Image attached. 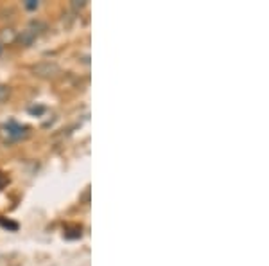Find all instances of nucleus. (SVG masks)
<instances>
[{"mask_svg": "<svg viewBox=\"0 0 269 266\" xmlns=\"http://www.w3.org/2000/svg\"><path fill=\"white\" fill-rule=\"evenodd\" d=\"M8 97V86H0V101H4Z\"/></svg>", "mask_w": 269, "mask_h": 266, "instance_id": "nucleus-2", "label": "nucleus"}, {"mask_svg": "<svg viewBox=\"0 0 269 266\" xmlns=\"http://www.w3.org/2000/svg\"><path fill=\"white\" fill-rule=\"evenodd\" d=\"M26 6H27V9H36V8H38V2H35V0H29Z\"/></svg>", "mask_w": 269, "mask_h": 266, "instance_id": "nucleus-4", "label": "nucleus"}, {"mask_svg": "<svg viewBox=\"0 0 269 266\" xmlns=\"http://www.w3.org/2000/svg\"><path fill=\"white\" fill-rule=\"evenodd\" d=\"M6 129H8V135L13 139V141H18V139L26 137L27 135V126L18 124V122H15V120H11V122L6 126Z\"/></svg>", "mask_w": 269, "mask_h": 266, "instance_id": "nucleus-1", "label": "nucleus"}, {"mask_svg": "<svg viewBox=\"0 0 269 266\" xmlns=\"http://www.w3.org/2000/svg\"><path fill=\"white\" fill-rule=\"evenodd\" d=\"M2 225H4V227L13 228V230H17V223H11V221H2Z\"/></svg>", "mask_w": 269, "mask_h": 266, "instance_id": "nucleus-5", "label": "nucleus"}, {"mask_svg": "<svg viewBox=\"0 0 269 266\" xmlns=\"http://www.w3.org/2000/svg\"><path fill=\"white\" fill-rule=\"evenodd\" d=\"M6 184H8V176H6V175H2V173H0V189H4V187H6Z\"/></svg>", "mask_w": 269, "mask_h": 266, "instance_id": "nucleus-3", "label": "nucleus"}]
</instances>
